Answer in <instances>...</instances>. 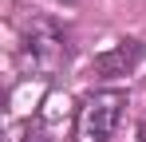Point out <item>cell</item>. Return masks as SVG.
<instances>
[{
  "label": "cell",
  "instance_id": "4",
  "mask_svg": "<svg viewBox=\"0 0 146 142\" xmlns=\"http://www.w3.org/2000/svg\"><path fill=\"white\" fill-rule=\"evenodd\" d=\"M134 142H146V118L138 122V126H134Z\"/></svg>",
  "mask_w": 146,
  "mask_h": 142
},
{
  "label": "cell",
  "instance_id": "3",
  "mask_svg": "<svg viewBox=\"0 0 146 142\" xmlns=\"http://www.w3.org/2000/svg\"><path fill=\"white\" fill-rule=\"evenodd\" d=\"M142 59H146V44L138 36H122L91 59V75L95 79H122V75H134L142 67Z\"/></svg>",
  "mask_w": 146,
  "mask_h": 142
},
{
  "label": "cell",
  "instance_id": "6",
  "mask_svg": "<svg viewBox=\"0 0 146 142\" xmlns=\"http://www.w3.org/2000/svg\"><path fill=\"white\" fill-rule=\"evenodd\" d=\"M59 4H79V0H59Z\"/></svg>",
  "mask_w": 146,
  "mask_h": 142
},
{
  "label": "cell",
  "instance_id": "1",
  "mask_svg": "<svg viewBox=\"0 0 146 142\" xmlns=\"http://www.w3.org/2000/svg\"><path fill=\"white\" fill-rule=\"evenodd\" d=\"M75 59V32L55 16H32L20 32V63L36 75H59Z\"/></svg>",
  "mask_w": 146,
  "mask_h": 142
},
{
  "label": "cell",
  "instance_id": "2",
  "mask_svg": "<svg viewBox=\"0 0 146 142\" xmlns=\"http://www.w3.org/2000/svg\"><path fill=\"white\" fill-rule=\"evenodd\" d=\"M126 107H130V95L122 87H95V91L79 95L71 138L75 142H111Z\"/></svg>",
  "mask_w": 146,
  "mask_h": 142
},
{
  "label": "cell",
  "instance_id": "5",
  "mask_svg": "<svg viewBox=\"0 0 146 142\" xmlns=\"http://www.w3.org/2000/svg\"><path fill=\"white\" fill-rule=\"evenodd\" d=\"M24 142H44V134H32V130H28V138Z\"/></svg>",
  "mask_w": 146,
  "mask_h": 142
}]
</instances>
